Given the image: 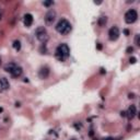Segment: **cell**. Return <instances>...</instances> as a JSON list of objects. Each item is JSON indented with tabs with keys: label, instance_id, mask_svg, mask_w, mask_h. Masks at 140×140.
<instances>
[{
	"label": "cell",
	"instance_id": "obj_21",
	"mask_svg": "<svg viewBox=\"0 0 140 140\" xmlns=\"http://www.w3.org/2000/svg\"><path fill=\"white\" fill-rule=\"evenodd\" d=\"M104 140H114V139L111 138V137H108V138H106V139H104Z\"/></svg>",
	"mask_w": 140,
	"mask_h": 140
},
{
	"label": "cell",
	"instance_id": "obj_18",
	"mask_svg": "<svg viewBox=\"0 0 140 140\" xmlns=\"http://www.w3.org/2000/svg\"><path fill=\"white\" fill-rule=\"evenodd\" d=\"M136 58H135V57H132V58H130V59H129V61H130V64H135V63H136Z\"/></svg>",
	"mask_w": 140,
	"mask_h": 140
},
{
	"label": "cell",
	"instance_id": "obj_3",
	"mask_svg": "<svg viewBox=\"0 0 140 140\" xmlns=\"http://www.w3.org/2000/svg\"><path fill=\"white\" fill-rule=\"evenodd\" d=\"M35 36H36V38H37L41 43H46V41L48 39L47 31H46L44 28H38V29H36Z\"/></svg>",
	"mask_w": 140,
	"mask_h": 140
},
{
	"label": "cell",
	"instance_id": "obj_6",
	"mask_svg": "<svg viewBox=\"0 0 140 140\" xmlns=\"http://www.w3.org/2000/svg\"><path fill=\"white\" fill-rule=\"evenodd\" d=\"M108 37L111 41H116L119 37V30L117 26H113L108 31Z\"/></svg>",
	"mask_w": 140,
	"mask_h": 140
},
{
	"label": "cell",
	"instance_id": "obj_7",
	"mask_svg": "<svg viewBox=\"0 0 140 140\" xmlns=\"http://www.w3.org/2000/svg\"><path fill=\"white\" fill-rule=\"evenodd\" d=\"M49 75V69H48V67H42L41 68V70L38 71V76L41 79H46V78L48 77Z\"/></svg>",
	"mask_w": 140,
	"mask_h": 140
},
{
	"label": "cell",
	"instance_id": "obj_13",
	"mask_svg": "<svg viewBox=\"0 0 140 140\" xmlns=\"http://www.w3.org/2000/svg\"><path fill=\"white\" fill-rule=\"evenodd\" d=\"M106 21H107L106 17H101L100 19H98V25H100V26H104V25L106 24Z\"/></svg>",
	"mask_w": 140,
	"mask_h": 140
},
{
	"label": "cell",
	"instance_id": "obj_17",
	"mask_svg": "<svg viewBox=\"0 0 140 140\" xmlns=\"http://www.w3.org/2000/svg\"><path fill=\"white\" fill-rule=\"evenodd\" d=\"M126 51H127V53H128V54H130V53H132V51H134V47H128V48L126 49Z\"/></svg>",
	"mask_w": 140,
	"mask_h": 140
},
{
	"label": "cell",
	"instance_id": "obj_4",
	"mask_svg": "<svg viewBox=\"0 0 140 140\" xmlns=\"http://www.w3.org/2000/svg\"><path fill=\"white\" fill-rule=\"evenodd\" d=\"M138 18V13L135 9H130L125 13V21L128 24H131L134 22H136V20Z\"/></svg>",
	"mask_w": 140,
	"mask_h": 140
},
{
	"label": "cell",
	"instance_id": "obj_1",
	"mask_svg": "<svg viewBox=\"0 0 140 140\" xmlns=\"http://www.w3.org/2000/svg\"><path fill=\"white\" fill-rule=\"evenodd\" d=\"M55 55H56V57H57V59H58V60L65 61L69 57V55H70V49L68 47V45H67V44H60L58 47L56 48Z\"/></svg>",
	"mask_w": 140,
	"mask_h": 140
},
{
	"label": "cell",
	"instance_id": "obj_12",
	"mask_svg": "<svg viewBox=\"0 0 140 140\" xmlns=\"http://www.w3.org/2000/svg\"><path fill=\"white\" fill-rule=\"evenodd\" d=\"M14 67H15V64H12V63L8 64V65H6V67H4V70H6L7 72H9V74H11L14 69Z\"/></svg>",
	"mask_w": 140,
	"mask_h": 140
},
{
	"label": "cell",
	"instance_id": "obj_22",
	"mask_svg": "<svg viewBox=\"0 0 140 140\" xmlns=\"http://www.w3.org/2000/svg\"><path fill=\"white\" fill-rule=\"evenodd\" d=\"M0 64H1V58H0Z\"/></svg>",
	"mask_w": 140,
	"mask_h": 140
},
{
	"label": "cell",
	"instance_id": "obj_14",
	"mask_svg": "<svg viewBox=\"0 0 140 140\" xmlns=\"http://www.w3.org/2000/svg\"><path fill=\"white\" fill-rule=\"evenodd\" d=\"M13 47L17 50H19L20 48H21V43H20L19 41H14V42H13Z\"/></svg>",
	"mask_w": 140,
	"mask_h": 140
},
{
	"label": "cell",
	"instance_id": "obj_2",
	"mask_svg": "<svg viewBox=\"0 0 140 140\" xmlns=\"http://www.w3.org/2000/svg\"><path fill=\"white\" fill-rule=\"evenodd\" d=\"M71 24L67 21V20L63 19V20H60V21L57 23L56 25V31L58 33H60L61 35H67V34H69L71 32Z\"/></svg>",
	"mask_w": 140,
	"mask_h": 140
},
{
	"label": "cell",
	"instance_id": "obj_24",
	"mask_svg": "<svg viewBox=\"0 0 140 140\" xmlns=\"http://www.w3.org/2000/svg\"><path fill=\"white\" fill-rule=\"evenodd\" d=\"M71 140H76V139H75V138H74V139H71Z\"/></svg>",
	"mask_w": 140,
	"mask_h": 140
},
{
	"label": "cell",
	"instance_id": "obj_15",
	"mask_svg": "<svg viewBox=\"0 0 140 140\" xmlns=\"http://www.w3.org/2000/svg\"><path fill=\"white\" fill-rule=\"evenodd\" d=\"M139 37H140L139 35H136V38H135V44H136L137 46H139V45H140V42H139Z\"/></svg>",
	"mask_w": 140,
	"mask_h": 140
},
{
	"label": "cell",
	"instance_id": "obj_9",
	"mask_svg": "<svg viewBox=\"0 0 140 140\" xmlns=\"http://www.w3.org/2000/svg\"><path fill=\"white\" fill-rule=\"evenodd\" d=\"M10 88V84H9V81L6 79V78H1L0 79V90L2 91H6Z\"/></svg>",
	"mask_w": 140,
	"mask_h": 140
},
{
	"label": "cell",
	"instance_id": "obj_20",
	"mask_svg": "<svg viewBox=\"0 0 140 140\" xmlns=\"http://www.w3.org/2000/svg\"><path fill=\"white\" fill-rule=\"evenodd\" d=\"M97 48H98V49H101V48H102V46H101V44H97Z\"/></svg>",
	"mask_w": 140,
	"mask_h": 140
},
{
	"label": "cell",
	"instance_id": "obj_11",
	"mask_svg": "<svg viewBox=\"0 0 140 140\" xmlns=\"http://www.w3.org/2000/svg\"><path fill=\"white\" fill-rule=\"evenodd\" d=\"M21 75H22V68H21L20 66L15 65L13 71L11 72V76H12V77H14V78H18V77H20Z\"/></svg>",
	"mask_w": 140,
	"mask_h": 140
},
{
	"label": "cell",
	"instance_id": "obj_5",
	"mask_svg": "<svg viewBox=\"0 0 140 140\" xmlns=\"http://www.w3.org/2000/svg\"><path fill=\"white\" fill-rule=\"evenodd\" d=\"M55 19H56V11H55V10H53V9L48 10L47 13L45 14V18H44L46 24H48V25L53 24V22L55 21Z\"/></svg>",
	"mask_w": 140,
	"mask_h": 140
},
{
	"label": "cell",
	"instance_id": "obj_16",
	"mask_svg": "<svg viewBox=\"0 0 140 140\" xmlns=\"http://www.w3.org/2000/svg\"><path fill=\"white\" fill-rule=\"evenodd\" d=\"M53 3H54L53 1H45V2H44V6L48 7V6H51V4H53Z\"/></svg>",
	"mask_w": 140,
	"mask_h": 140
},
{
	"label": "cell",
	"instance_id": "obj_10",
	"mask_svg": "<svg viewBox=\"0 0 140 140\" xmlns=\"http://www.w3.org/2000/svg\"><path fill=\"white\" fill-rule=\"evenodd\" d=\"M32 23H33V15L30 14V13L25 14V15H24V25L29 28V26H31V25H32Z\"/></svg>",
	"mask_w": 140,
	"mask_h": 140
},
{
	"label": "cell",
	"instance_id": "obj_19",
	"mask_svg": "<svg viewBox=\"0 0 140 140\" xmlns=\"http://www.w3.org/2000/svg\"><path fill=\"white\" fill-rule=\"evenodd\" d=\"M129 97H130V98H134V97H135V94H129Z\"/></svg>",
	"mask_w": 140,
	"mask_h": 140
},
{
	"label": "cell",
	"instance_id": "obj_8",
	"mask_svg": "<svg viewBox=\"0 0 140 140\" xmlns=\"http://www.w3.org/2000/svg\"><path fill=\"white\" fill-rule=\"evenodd\" d=\"M126 114H127V116H128L129 119H132L135 116H136V114H137V108H136V106H135V105H130Z\"/></svg>",
	"mask_w": 140,
	"mask_h": 140
},
{
	"label": "cell",
	"instance_id": "obj_23",
	"mask_svg": "<svg viewBox=\"0 0 140 140\" xmlns=\"http://www.w3.org/2000/svg\"><path fill=\"white\" fill-rule=\"evenodd\" d=\"M0 19H1V14H0Z\"/></svg>",
	"mask_w": 140,
	"mask_h": 140
}]
</instances>
